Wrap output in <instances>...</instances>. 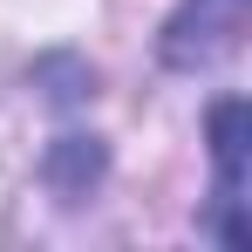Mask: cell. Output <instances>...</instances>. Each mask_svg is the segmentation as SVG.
Segmentation results:
<instances>
[{
	"mask_svg": "<svg viewBox=\"0 0 252 252\" xmlns=\"http://www.w3.org/2000/svg\"><path fill=\"white\" fill-rule=\"evenodd\" d=\"M246 41V0H184L164 21V68H211Z\"/></svg>",
	"mask_w": 252,
	"mask_h": 252,
	"instance_id": "2",
	"label": "cell"
},
{
	"mask_svg": "<svg viewBox=\"0 0 252 252\" xmlns=\"http://www.w3.org/2000/svg\"><path fill=\"white\" fill-rule=\"evenodd\" d=\"M211 164H218L211 211L198 225H205V239H218V246H246V218H239L246 211V102L239 95L211 109Z\"/></svg>",
	"mask_w": 252,
	"mask_h": 252,
	"instance_id": "1",
	"label": "cell"
}]
</instances>
